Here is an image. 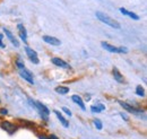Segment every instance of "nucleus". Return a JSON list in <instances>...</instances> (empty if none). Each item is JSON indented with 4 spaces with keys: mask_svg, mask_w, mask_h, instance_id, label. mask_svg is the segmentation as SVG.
Returning <instances> with one entry per match:
<instances>
[{
    "mask_svg": "<svg viewBox=\"0 0 147 139\" xmlns=\"http://www.w3.org/2000/svg\"><path fill=\"white\" fill-rule=\"evenodd\" d=\"M28 102H30V104L32 105L35 110H36L37 112H38V114H40V117L43 119V120H45V121H48L49 119H48V117H49V114H50V110L45 106L44 104H42L41 102H38V101H34V100H32L31 97H28Z\"/></svg>",
    "mask_w": 147,
    "mask_h": 139,
    "instance_id": "1",
    "label": "nucleus"
},
{
    "mask_svg": "<svg viewBox=\"0 0 147 139\" xmlns=\"http://www.w3.org/2000/svg\"><path fill=\"white\" fill-rule=\"evenodd\" d=\"M95 16H96V18H97L100 22H102V23H104V24L109 25V26H110V27H112V28L119 30V28L121 27V25L119 24V22H117L115 19L111 18L109 15H107V14H104V13L96 11V13H95Z\"/></svg>",
    "mask_w": 147,
    "mask_h": 139,
    "instance_id": "2",
    "label": "nucleus"
},
{
    "mask_svg": "<svg viewBox=\"0 0 147 139\" xmlns=\"http://www.w3.org/2000/svg\"><path fill=\"white\" fill-rule=\"evenodd\" d=\"M101 45L103 49H105L107 51L112 53H127L128 52V49L125 48V47H120V48H117V47H113L109 44L108 42H101Z\"/></svg>",
    "mask_w": 147,
    "mask_h": 139,
    "instance_id": "3",
    "label": "nucleus"
},
{
    "mask_svg": "<svg viewBox=\"0 0 147 139\" xmlns=\"http://www.w3.org/2000/svg\"><path fill=\"white\" fill-rule=\"evenodd\" d=\"M18 72L20 75V77L23 79H25L27 83H30L31 85H34V79H33V74L28 69H26L25 67L22 68V69H18Z\"/></svg>",
    "mask_w": 147,
    "mask_h": 139,
    "instance_id": "4",
    "label": "nucleus"
},
{
    "mask_svg": "<svg viewBox=\"0 0 147 139\" xmlns=\"http://www.w3.org/2000/svg\"><path fill=\"white\" fill-rule=\"evenodd\" d=\"M0 128L2 130L7 131L9 135H13L17 130V126H15L14 123H11L10 121H2L0 123Z\"/></svg>",
    "mask_w": 147,
    "mask_h": 139,
    "instance_id": "5",
    "label": "nucleus"
},
{
    "mask_svg": "<svg viewBox=\"0 0 147 139\" xmlns=\"http://www.w3.org/2000/svg\"><path fill=\"white\" fill-rule=\"evenodd\" d=\"M120 105L127 111V112H130V113H134V114H142L144 111L143 110H140V109H137V107H134L132 105L128 104V103H126V102H119Z\"/></svg>",
    "mask_w": 147,
    "mask_h": 139,
    "instance_id": "6",
    "label": "nucleus"
},
{
    "mask_svg": "<svg viewBox=\"0 0 147 139\" xmlns=\"http://www.w3.org/2000/svg\"><path fill=\"white\" fill-rule=\"evenodd\" d=\"M25 52H26L27 57L30 58V60H31L33 63L37 65V63L40 62V60H38V58H37L36 51H34L33 49H31V48H28V47H25Z\"/></svg>",
    "mask_w": 147,
    "mask_h": 139,
    "instance_id": "7",
    "label": "nucleus"
},
{
    "mask_svg": "<svg viewBox=\"0 0 147 139\" xmlns=\"http://www.w3.org/2000/svg\"><path fill=\"white\" fill-rule=\"evenodd\" d=\"M42 40H43L45 43L51 44V45H55V47H58V45L61 44V41H60L59 38H57L55 36H50V35H44V36L42 37Z\"/></svg>",
    "mask_w": 147,
    "mask_h": 139,
    "instance_id": "8",
    "label": "nucleus"
},
{
    "mask_svg": "<svg viewBox=\"0 0 147 139\" xmlns=\"http://www.w3.org/2000/svg\"><path fill=\"white\" fill-rule=\"evenodd\" d=\"M51 62H52L55 66H57V67H61V68H65V69L70 68V66H69L65 60H62V59H60V58H58V57L52 58V59H51Z\"/></svg>",
    "mask_w": 147,
    "mask_h": 139,
    "instance_id": "9",
    "label": "nucleus"
},
{
    "mask_svg": "<svg viewBox=\"0 0 147 139\" xmlns=\"http://www.w3.org/2000/svg\"><path fill=\"white\" fill-rule=\"evenodd\" d=\"M17 30H18V35L19 37H20V40L23 42H26L27 41V31L24 27V25L23 24H18L17 25Z\"/></svg>",
    "mask_w": 147,
    "mask_h": 139,
    "instance_id": "10",
    "label": "nucleus"
},
{
    "mask_svg": "<svg viewBox=\"0 0 147 139\" xmlns=\"http://www.w3.org/2000/svg\"><path fill=\"white\" fill-rule=\"evenodd\" d=\"M112 74H113V78H114V80H117V82L120 83V84L125 83V78H123V76L121 75V72L119 71V69H118L117 67H114V68L112 69Z\"/></svg>",
    "mask_w": 147,
    "mask_h": 139,
    "instance_id": "11",
    "label": "nucleus"
},
{
    "mask_svg": "<svg viewBox=\"0 0 147 139\" xmlns=\"http://www.w3.org/2000/svg\"><path fill=\"white\" fill-rule=\"evenodd\" d=\"M3 32H5L6 36L8 37V40H9V41H10V42H11V43H13V44L16 47V48H18V47H19V42L17 41V40H16V37L14 36V34H13V33H11L9 30H7V28H3Z\"/></svg>",
    "mask_w": 147,
    "mask_h": 139,
    "instance_id": "12",
    "label": "nucleus"
},
{
    "mask_svg": "<svg viewBox=\"0 0 147 139\" xmlns=\"http://www.w3.org/2000/svg\"><path fill=\"white\" fill-rule=\"evenodd\" d=\"M120 11H121V14H122V15L132 18L134 20H139V19H140V17H139L137 14H135V13H132V11H129V10H127V9H126V8H123V7H121V8H120Z\"/></svg>",
    "mask_w": 147,
    "mask_h": 139,
    "instance_id": "13",
    "label": "nucleus"
},
{
    "mask_svg": "<svg viewBox=\"0 0 147 139\" xmlns=\"http://www.w3.org/2000/svg\"><path fill=\"white\" fill-rule=\"evenodd\" d=\"M71 100H73L74 102L78 105L83 111H85V110H86V105H85L84 101H83V99H82L79 95H73V96H71Z\"/></svg>",
    "mask_w": 147,
    "mask_h": 139,
    "instance_id": "14",
    "label": "nucleus"
},
{
    "mask_svg": "<svg viewBox=\"0 0 147 139\" xmlns=\"http://www.w3.org/2000/svg\"><path fill=\"white\" fill-rule=\"evenodd\" d=\"M53 113L57 115L58 120L61 122V124H62L65 128H69V121H67V119H65V118H63V115L61 114V112H60V111H57V110H55V111H53Z\"/></svg>",
    "mask_w": 147,
    "mask_h": 139,
    "instance_id": "15",
    "label": "nucleus"
},
{
    "mask_svg": "<svg viewBox=\"0 0 147 139\" xmlns=\"http://www.w3.org/2000/svg\"><path fill=\"white\" fill-rule=\"evenodd\" d=\"M55 92L60 95H66L67 93H69V87L67 86H57L55 89Z\"/></svg>",
    "mask_w": 147,
    "mask_h": 139,
    "instance_id": "16",
    "label": "nucleus"
},
{
    "mask_svg": "<svg viewBox=\"0 0 147 139\" xmlns=\"http://www.w3.org/2000/svg\"><path fill=\"white\" fill-rule=\"evenodd\" d=\"M136 94L138 96H142V97L145 96V89L142 87V85H138V86L136 87Z\"/></svg>",
    "mask_w": 147,
    "mask_h": 139,
    "instance_id": "17",
    "label": "nucleus"
},
{
    "mask_svg": "<svg viewBox=\"0 0 147 139\" xmlns=\"http://www.w3.org/2000/svg\"><path fill=\"white\" fill-rule=\"evenodd\" d=\"M94 126L96 127L97 130H102V128H103V123L100 119H95L94 120Z\"/></svg>",
    "mask_w": 147,
    "mask_h": 139,
    "instance_id": "18",
    "label": "nucleus"
},
{
    "mask_svg": "<svg viewBox=\"0 0 147 139\" xmlns=\"http://www.w3.org/2000/svg\"><path fill=\"white\" fill-rule=\"evenodd\" d=\"M91 111H92L93 113H100V112H101V110H100L96 105H92V106H91Z\"/></svg>",
    "mask_w": 147,
    "mask_h": 139,
    "instance_id": "19",
    "label": "nucleus"
},
{
    "mask_svg": "<svg viewBox=\"0 0 147 139\" xmlns=\"http://www.w3.org/2000/svg\"><path fill=\"white\" fill-rule=\"evenodd\" d=\"M7 114H8V110L5 107H1L0 109V115H7Z\"/></svg>",
    "mask_w": 147,
    "mask_h": 139,
    "instance_id": "20",
    "label": "nucleus"
},
{
    "mask_svg": "<svg viewBox=\"0 0 147 139\" xmlns=\"http://www.w3.org/2000/svg\"><path fill=\"white\" fill-rule=\"evenodd\" d=\"M120 117H121V118H122L125 121H127V122L129 121V117L127 115V114H126V113H123V112H120Z\"/></svg>",
    "mask_w": 147,
    "mask_h": 139,
    "instance_id": "21",
    "label": "nucleus"
},
{
    "mask_svg": "<svg viewBox=\"0 0 147 139\" xmlns=\"http://www.w3.org/2000/svg\"><path fill=\"white\" fill-rule=\"evenodd\" d=\"M62 111H63V112H65V113H66L67 115L71 117V112H70V110H69L68 107H65V106H63V107H62Z\"/></svg>",
    "mask_w": 147,
    "mask_h": 139,
    "instance_id": "22",
    "label": "nucleus"
},
{
    "mask_svg": "<svg viewBox=\"0 0 147 139\" xmlns=\"http://www.w3.org/2000/svg\"><path fill=\"white\" fill-rule=\"evenodd\" d=\"M96 106H97V107H98V109H100L101 111L105 110V105H103L102 103H100V102H97V103H96Z\"/></svg>",
    "mask_w": 147,
    "mask_h": 139,
    "instance_id": "23",
    "label": "nucleus"
},
{
    "mask_svg": "<svg viewBox=\"0 0 147 139\" xmlns=\"http://www.w3.org/2000/svg\"><path fill=\"white\" fill-rule=\"evenodd\" d=\"M2 38H3V34H0V48H6V45L2 43Z\"/></svg>",
    "mask_w": 147,
    "mask_h": 139,
    "instance_id": "24",
    "label": "nucleus"
},
{
    "mask_svg": "<svg viewBox=\"0 0 147 139\" xmlns=\"http://www.w3.org/2000/svg\"><path fill=\"white\" fill-rule=\"evenodd\" d=\"M37 137H38V139H49V137H47L45 135H38Z\"/></svg>",
    "mask_w": 147,
    "mask_h": 139,
    "instance_id": "25",
    "label": "nucleus"
},
{
    "mask_svg": "<svg viewBox=\"0 0 147 139\" xmlns=\"http://www.w3.org/2000/svg\"><path fill=\"white\" fill-rule=\"evenodd\" d=\"M49 139H59V138H58L55 135H50V136H49Z\"/></svg>",
    "mask_w": 147,
    "mask_h": 139,
    "instance_id": "26",
    "label": "nucleus"
},
{
    "mask_svg": "<svg viewBox=\"0 0 147 139\" xmlns=\"http://www.w3.org/2000/svg\"><path fill=\"white\" fill-rule=\"evenodd\" d=\"M85 99L88 101V100H91V96H90V95H86V97H85Z\"/></svg>",
    "mask_w": 147,
    "mask_h": 139,
    "instance_id": "27",
    "label": "nucleus"
},
{
    "mask_svg": "<svg viewBox=\"0 0 147 139\" xmlns=\"http://www.w3.org/2000/svg\"><path fill=\"white\" fill-rule=\"evenodd\" d=\"M0 102H1V101H0Z\"/></svg>",
    "mask_w": 147,
    "mask_h": 139,
    "instance_id": "28",
    "label": "nucleus"
}]
</instances>
